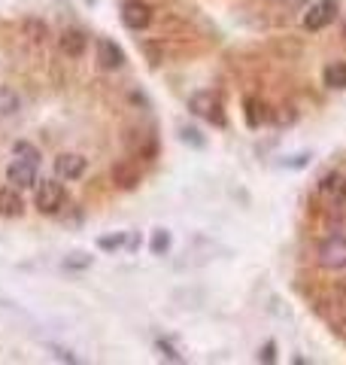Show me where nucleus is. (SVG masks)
Returning <instances> with one entry per match:
<instances>
[{
  "label": "nucleus",
  "instance_id": "15",
  "mask_svg": "<svg viewBox=\"0 0 346 365\" xmlns=\"http://www.w3.org/2000/svg\"><path fill=\"white\" fill-rule=\"evenodd\" d=\"M167 250H170V235L164 232V228H158V232L152 235V253L155 256H164Z\"/></svg>",
  "mask_w": 346,
  "mask_h": 365
},
{
  "label": "nucleus",
  "instance_id": "18",
  "mask_svg": "<svg viewBox=\"0 0 346 365\" xmlns=\"http://www.w3.org/2000/svg\"><path fill=\"white\" fill-rule=\"evenodd\" d=\"M258 359H261V362H273V359H276V344H273V341H268V344H264V350L258 353Z\"/></svg>",
  "mask_w": 346,
  "mask_h": 365
},
{
  "label": "nucleus",
  "instance_id": "12",
  "mask_svg": "<svg viewBox=\"0 0 346 365\" xmlns=\"http://www.w3.org/2000/svg\"><path fill=\"white\" fill-rule=\"evenodd\" d=\"M112 182L119 189H134L137 182H140V170L131 168V162H122V165L112 168Z\"/></svg>",
  "mask_w": 346,
  "mask_h": 365
},
{
  "label": "nucleus",
  "instance_id": "1",
  "mask_svg": "<svg viewBox=\"0 0 346 365\" xmlns=\"http://www.w3.org/2000/svg\"><path fill=\"white\" fill-rule=\"evenodd\" d=\"M189 110L194 113V116H201L206 122H213L222 128L225 125V113H222V101H219L213 91H194V95L189 98Z\"/></svg>",
  "mask_w": 346,
  "mask_h": 365
},
{
  "label": "nucleus",
  "instance_id": "2",
  "mask_svg": "<svg viewBox=\"0 0 346 365\" xmlns=\"http://www.w3.org/2000/svg\"><path fill=\"white\" fill-rule=\"evenodd\" d=\"M316 259H319V265L328 268V271L346 268V237L343 235L325 237V241L319 244V250H316Z\"/></svg>",
  "mask_w": 346,
  "mask_h": 365
},
{
  "label": "nucleus",
  "instance_id": "16",
  "mask_svg": "<svg viewBox=\"0 0 346 365\" xmlns=\"http://www.w3.org/2000/svg\"><path fill=\"white\" fill-rule=\"evenodd\" d=\"M16 155H19V158H31V162H40V153L33 150L31 143H25V140L16 143Z\"/></svg>",
  "mask_w": 346,
  "mask_h": 365
},
{
  "label": "nucleus",
  "instance_id": "11",
  "mask_svg": "<svg viewBox=\"0 0 346 365\" xmlns=\"http://www.w3.org/2000/svg\"><path fill=\"white\" fill-rule=\"evenodd\" d=\"M25 213V201L16 189H0V216H21Z\"/></svg>",
  "mask_w": 346,
  "mask_h": 365
},
{
  "label": "nucleus",
  "instance_id": "14",
  "mask_svg": "<svg viewBox=\"0 0 346 365\" xmlns=\"http://www.w3.org/2000/svg\"><path fill=\"white\" fill-rule=\"evenodd\" d=\"M21 101L19 95L9 86H0V116H13V113H19Z\"/></svg>",
  "mask_w": 346,
  "mask_h": 365
},
{
  "label": "nucleus",
  "instance_id": "10",
  "mask_svg": "<svg viewBox=\"0 0 346 365\" xmlns=\"http://www.w3.org/2000/svg\"><path fill=\"white\" fill-rule=\"evenodd\" d=\"M85 34L83 31H64L61 37H58V46H61L64 55H70V58H79V55L85 52Z\"/></svg>",
  "mask_w": 346,
  "mask_h": 365
},
{
  "label": "nucleus",
  "instance_id": "19",
  "mask_svg": "<svg viewBox=\"0 0 346 365\" xmlns=\"http://www.w3.org/2000/svg\"><path fill=\"white\" fill-rule=\"evenodd\" d=\"M158 347H161V350H164V356H167V359H173V362H179V353H177V350H173L170 344H164V341H158Z\"/></svg>",
  "mask_w": 346,
  "mask_h": 365
},
{
  "label": "nucleus",
  "instance_id": "3",
  "mask_svg": "<svg viewBox=\"0 0 346 365\" xmlns=\"http://www.w3.org/2000/svg\"><path fill=\"white\" fill-rule=\"evenodd\" d=\"M64 186L58 180H40V186H37V210L46 213V216H52L64 207Z\"/></svg>",
  "mask_w": 346,
  "mask_h": 365
},
{
  "label": "nucleus",
  "instance_id": "17",
  "mask_svg": "<svg viewBox=\"0 0 346 365\" xmlns=\"http://www.w3.org/2000/svg\"><path fill=\"white\" fill-rule=\"evenodd\" d=\"M125 244V235H112V237H100L98 241V247H103V250H119Z\"/></svg>",
  "mask_w": 346,
  "mask_h": 365
},
{
  "label": "nucleus",
  "instance_id": "6",
  "mask_svg": "<svg viewBox=\"0 0 346 365\" xmlns=\"http://www.w3.org/2000/svg\"><path fill=\"white\" fill-rule=\"evenodd\" d=\"M37 168H40V162H31V158L16 155V162H9V168H6V177H9L13 186L28 189V186H33V180H37Z\"/></svg>",
  "mask_w": 346,
  "mask_h": 365
},
{
  "label": "nucleus",
  "instance_id": "9",
  "mask_svg": "<svg viewBox=\"0 0 346 365\" xmlns=\"http://www.w3.org/2000/svg\"><path fill=\"white\" fill-rule=\"evenodd\" d=\"M98 61L103 71H119L125 64V52L112 40H98Z\"/></svg>",
  "mask_w": 346,
  "mask_h": 365
},
{
  "label": "nucleus",
  "instance_id": "4",
  "mask_svg": "<svg viewBox=\"0 0 346 365\" xmlns=\"http://www.w3.org/2000/svg\"><path fill=\"white\" fill-rule=\"evenodd\" d=\"M337 19V0H316L304 13V28L307 31H322Z\"/></svg>",
  "mask_w": 346,
  "mask_h": 365
},
{
  "label": "nucleus",
  "instance_id": "5",
  "mask_svg": "<svg viewBox=\"0 0 346 365\" xmlns=\"http://www.w3.org/2000/svg\"><path fill=\"white\" fill-rule=\"evenodd\" d=\"M322 195H325V201L331 204V207H340L346 210V174L343 170H334V174H328L325 180H322Z\"/></svg>",
  "mask_w": 346,
  "mask_h": 365
},
{
  "label": "nucleus",
  "instance_id": "7",
  "mask_svg": "<svg viewBox=\"0 0 346 365\" xmlns=\"http://www.w3.org/2000/svg\"><path fill=\"white\" fill-rule=\"evenodd\" d=\"M122 21H125V28H131V31H143V28H149V21H152V9H149L143 0H128V4L122 6Z\"/></svg>",
  "mask_w": 346,
  "mask_h": 365
},
{
  "label": "nucleus",
  "instance_id": "8",
  "mask_svg": "<svg viewBox=\"0 0 346 365\" xmlns=\"http://www.w3.org/2000/svg\"><path fill=\"white\" fill-rule=\"evenodd\" d=\"M55 174L61 180H76L85 174V158L76 155V153H64L55 158Z\"/></svg>",
  "mask_w": 346,
  "mask_h": 365
},
{
  "label": "nucleus",
  "instance_id": "13",
  "mask_svg": "<svg viewBox=\"0 0 346 365\" xmlns=\"http://www.w3.org/2000/svg\"><path fill=\"white\" fill-rule=\"evenodd\" d=\"M325 86L328 88H346V61H334L325 67Z\"/></svg>",
  "mask_w": 346,
  "mask_h": 365
},
{
  "label": "nucleus",
  "instance_id": "20",
  "mask_svg": "<svg viewBox=\"0 0 346 365\" xmlns=\"http://www.w3.org/2000/svg\"><path fill=\"white\" fill-rule=\"evenodd\" d=\"M88 262H91V259H85V256H83V259H67V262H64V265H67V268H79V265H83V268H85V265H88Z\"/></svg>",
  "mask_w": 346,
  "mask_h": 365
}]
</instances>
